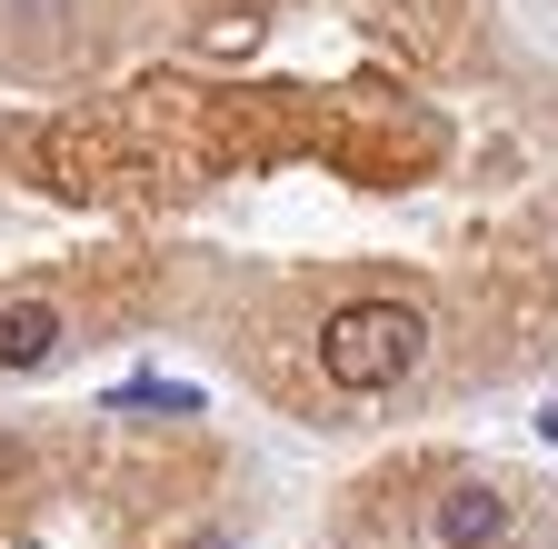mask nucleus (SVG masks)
<instances>
[{
    "mask_svg": "<svg viewBox=\"0 0 558 549\" xmlns=\"http://www.w3.org/2000/svg\"><path fill=\"white\" fill-rule=\"evenodd\" d=\"M418 350H429V320H418L409 300H349V310L319 330L329 390H399V380L418 370Z\"/></svg>",
    "mask_w": 558,
    "mask_h": 549,
    "instance_id": "1",
    "label": "nucleus"
},
{
    "mask_svg": "<svg viewBox=\"0 0 558 549\" xmlns=\"http://www.w3.org/2000/svg\"><path fill=\"white\" fill-rule=\"evenodd\" d=\"M60 360V310L50 300H0V370H40Z\"/></svg>",
    "mask_w": 558,
    "mask_h": 549,
    "instance_id": "2",
    "label": "nucleus"
},
{
    "mask_svg": "<svg viewBox=\"0 0 558 549\" xmlns=\"http://www.w3.org/2000/svg\"><path fill=\"white\" fill-rule=\"evenodd\" d=\"M499 529H509V500H499V490H449V500H439V539H449V549H488Z\"/></svg>",
    "mask_w": 558,
    "mask_h": 549,
    "instance_id": "3",
    "label": "nucleus"
},
{
    "mask_svg": "<svg viewBox=\"0 0 558 549\" xmlns=\"http://www.w3.org/2000/svg\"><path fill=\"white\" fill-rule=\"evenodd\" d=\"M100 409H120V420H199L209 399H199L190 380H120V390H110Z\"/></svg>",
    "mask_w": 558,
    "mask_h": 549,
    "instance_id": "4",
    "label": "nucleus"
}]
</instances>
